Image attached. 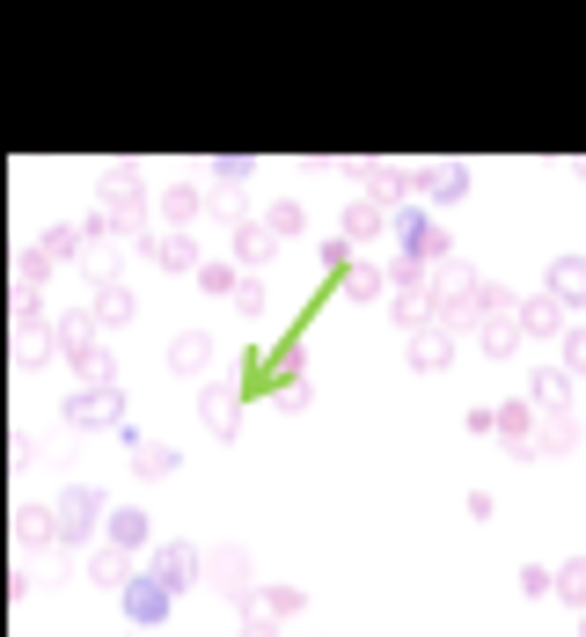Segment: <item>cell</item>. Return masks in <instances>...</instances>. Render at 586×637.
I'll use <instances>...</instances> for the list:
<instances>
[{
    "label": "cell",
    "mask_w": 586,
    "mask_h": 637,
    "mask_svg": "<svg viewBox=\"0 0 586 637\" xmlns=\"http://www.w3.org/2000/svg\"><path fill=\"white\" fill-rule=\"evenodd\" d=\"M572 440H579V432H572V418H550V425H543V447H572Z\"/></svg>",
    "instance_id": "obj_14"
},
{
    "label": "cell",
    "mask_w": 586,
    "mask_h": 637,
    "mask_svg": "<svg viewBox=\"0 0 586 637\" xmlns=\"http://www.w3.org/2000/svg\"><path fill=\"white\" fill-rule=\"evenodd\" d=\"M206 359H213V345H206V337H177V345H169V367H177V374H198Z\"/></svg>",
    "instance_id": "obj_6"
},
{
    "label": "cell",
    "mask_w": 586,
    "mask_h": 637,
    "mask_svg": "<svg viewBox=\"0 0 586 637\" xmlns=\"http://www.w3.org/2000/svg\"><path fill=\"white\" fill-rule=\"evenodd\" d=\"M572 374H586V330L572 337Z\"/></svg>",
    "instance_id": "obj_16"
},
{
    "label": "cell",
    "mask_w": 586,
    "mask_h": 637,
    "mask_svg": "<svg viewBox=\"0 0 586 637\" xmlns=\"http://www.w3.org/2000/svg\"><path fill=\"white\" fill-rule=\"evenodd\" d=\"M447 352H455V345H447L440 330H426L418 345H410V359H418V367H447Z\"/></svg>",
    "instance_id": "obj_8"
},
{
    "label": "cell",
    "mask_w": 586,
    "mask_h": 637,
    "mask_svg": "<svg viewBox=\"0 0 586 637\" xmlns=\"http://www.w3.org/2000/svg\"><path fill=\"white\" fill-rule=\"evenodd\" d=\"M557 293H565V301H579V293H586V271H579V265H557Z\"/></svg>",
    "instance_id": "obj_13"
},
{
    "label": "cell",
    "mask_w": 586,
    "mask_h": 637,
    "mask_svg": "<svg viewBox=\"0 0 586 637\" xmlns=\"http://www.w3.org/2000/svg\"><path fill=\"white\" fill-rule=\"evenodd\" d=\"M535 404H543V410L565 404V374H543V381H535Z\"/></svg>",
    "instance_id": "obj_11"
},
{
    "label": "cell",
    "mask_w": 586,
    "mask_h": 637,
    "mask_svg": "<svg viewBox=\"0 0 586 637\" xmlns=\"http://www.w3.org/2000/svg\"><path fill=\"white\" fill-rule=\"evenodd\" d=\"M103 528H110V543H118V549H140L147 543V514H140V506H118Z\"/></svg>",
    "instance_id": "obj_4"
},
{
    "label": "cell",
    "mask_w": 586,
    "mask_h": 637,
    "mask_svg": "<svg viewBox=\"0 0 586 637\" xmlns=\"http://www.w3.org/2000/svg\"><path fill=\"white\" fill-rule=\"evenodd\" d=\"M579 637H586V616H579Z\"/></svg>",
    "instance_id": "obj_18"
},
{
    "label": "cell",
    "mask_w": 586,
    "mask_h": 637,
    "mask_svg": "<svg viewBox=\"0 0 586 637\" xmlns=\"http://www.w3.org/2000/svg\"><path fill=\"white\" fill-rule=\"evenodd\" d=\"M96 514H103V506H96V491H67V498H59V535H67V543H81V535L96 528Z\"/></svg>",
    "instance_id": "obj_1"
},
{
    "label": "cell",
    "mask_w": 586,
    "mask_h": 637,
    "mask_svg": "<svg viewBox=\"0 0 586 637\" xmlns=\"http://www.w3.org/2000/svg\"><path fill=\"white\" fill-rule=\"evenodd\" d=\"M242 637H271V623H249V630H242Z\"/></svg>",
    "instance_id": "obj_17"
},
{
    "label": "cell",
    "mask_w": 586,
    "mask_h": 637,
    "mask_svg": "<svg viewBox=\"0 0 586 637\" xmlns=\"http://www.w3.org/2000/svg\"><path fill=\"white\" fill-rule=\"evenodd\" d=\"M125 608H132V623H161L169 616V586L161 579H132L125 586Z\"/></svg>",
    "instance_id": "obj_2"
},
{
    "label": "cell",
    "mask_w": 586,
    "mask_h": 637,
    "mask_svg": "<svg viewBox=\"0 0 586 637\" xmlns=\"http://www.w3.org/2000/svg\"><path fill=\"white\" fill-rule=\"evenodd\" d=\"M520 322H528V330H557V301H528Z\"/></svg>",
    "instance_id": "obj_10"
},
{
    "label": "cell",
    "mask_w": 586,
    "mask_h": 637,
    "mask_svg": "<svg viewBox=\"0 0 586 637\" xmlns=\"http://www.w3.org/2000/svg\"><path fill=\"white\" fill-rule=\"evenodd\" d=\"M206 425H220V432L235 425V389H213V396H206Z\"/></svg>",
    "instance_id": "obj_9"
},
{
    "label": "cell",
    "mask_w": 586,
    "mask_h": 637,
    "mask_svg": "<svg viewBox=\"0 0 586 637\" xmlns=\"http://www.w3.org/2000/svg\"><path fill=\"white\" fill-rule=\"evenodd\" d=\"M294 608H301V594H294V586H271V594H265V616H294Z\"/></svg>",
    "instance_id": "obj_12"
},
{
    "label": "cell",
    "mask_w": 586,
    "mask_h": 637,
    "mask_svg": "<svg viewBox=\"0 0 586 637\" xmlns=\"http://www.w3.org/2000/svg\"><path fill=\"white\" fill-rule=\"evenodd\" d=\"M132 316V293H103V322H125Z\"/></svg>",
    "instance_id": "obj_15"
},
{
    "label": "cell",
    "mask_w": 586,
    "mask_h": 637,
    "mask_svg": "<svg viewBox=\"0 0 586 637\" xmlns=\"http://www.w3.org/2000/svg\"><path fill=\"white\" fill-rule=\"evenodd\" d=\"M557 594H565L572 608H586V557H572V565L557 571Z\"/></svg>",
    "instance_id": "obj_7"
},
{
    "label": "cell",
    "mask_w": 586,
    "mask_h": 637,
    "mask_svg": "<svg viewBox=\"0 0 586 637\" xmlns=\"http://www.w3.org/2000/svg\"><path fill=\"white\" fill-rule=\"evenodd\" d=\"M155 579H161V586H191V579H198V549L169 543V549L155 557Z\"/></svg>",
    "instance_id": "obj_3"
},
{
    "label": "cell",
    "mask_w": 586,
    "mask_h": 637,
    "mask_svg": "<svg viewBox=\"0 0 586 637\" xmlns=\"http://www.w3.org/2000/svg\"><path fill=\"white\" fill-rule=\"evenodd\" d=\"M213 579L228 586V594H249V557H242V549H220V557H213Z\"/></svg>",
    "instance_id": "obj_5"
}]
</instances>
